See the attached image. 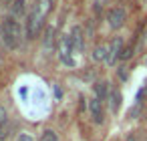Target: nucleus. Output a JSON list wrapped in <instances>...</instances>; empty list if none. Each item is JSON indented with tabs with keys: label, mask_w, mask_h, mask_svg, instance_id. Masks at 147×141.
<instances>
[{
	"label": "nucleus",
	"mask_w": 147,
	"mask_h": 141,
	"mask_svg": "<svg viewBox=\"0 0 147 141\" xmlns=\"http://www.w3.org/2000/svg\"><path fill=\"white\" fill-rule=\"evenodd\" d=\"M8 131H10V121H6V123L0 125V141H4L8 137Z\"/></svg>",
	"instance_id": "nucleus-13"
},
{
	"label": "nucleus",
	"mask_w": 147,
	"mask_h": 141,
	"mask_svg": "<svg viewBox=\"0 0 147 141\" xmlns=\"http://www.w3.org/2000/svg\"><path fill=\"white\" fill-rule=\"evenodd\" d=\"M93 59L95 61H107V47H97L93 51Z\"/></svg>",
	"instance_id": "nucleus-11"
},
{
	"label": "nucleus",
	"mask_w": 147,
	"mask_h": 141,
	"mask_svg": "<svg viewBox=\"0 0 147 141\" xmlns=\"http://www.w3.org/2000/svg\"><path fill=\"white\" fill-rule=\"evenodd\" d=\"M69 38H71L73 51H75V53H81V51H83V47H85V40H83V28H81V26H73V30H71Z\"/></svg>",
	"instance_id": "nucleus-7"
},
{
	"label": "nucleus",
	"mask_w": 147,
	"mask_h": 141,
	"mask_svg": "<svg viewBox=\"0 0 147 141\" xmlns=\"http://www.w3.org/2000/svg\"><path fill=\"white\" fill-rule=\"evenodd\" d=\"M59 59L61 63H65L67 67H73L75 61H73V45H71V38L69 34H63L59 38Z\"/></svg>",
	"instance_id": "nucleus-3"
},
{
	"label": "nucleus",
	"mask_w": 147,
	"mask_h": 141,
	"mask_svg": "<svg viewBox=\"0 0 147 141\" xmlns=\"http://www.w3.org/2000/svg\"><path fill=\"white\" fill-rule=\"evenodd\" d=\"M121 53H123V40L117 36L111 40V45L107 47V63L109 65H115L117 59H121Z\"/></svg>",
	"instance_id": "nucleus-5"
},
{
	"label": "nucleus",
	"mask_w": 147,
	"mask_h": 141,
	"mask_svg": "<svg viewBox=\"0 0 147 141\" xmlns=\"http://www.w3.org/2000/svg\"><path fill=\"white\" fill-rule=\"evenodd\" d=\"M53 8V0H36L32 4L28 16H26V38L32 40L38 36L40 28H42V22L47 18V14L51 12Z\"/></svg>",
	"instance_id": "nucleus-1"
},
{
	"label": "nucleus",
	"mask_w": 147,
	"mask_h": 141,
	"mask_svg": "<svg viewBox=\"0 0 147 141\" xmlns=\"http://www.w3.org/2000/svg\"><path fill=\"white\" fill-rule=\"evenodd\" d=\"M89 111H91V119H93L97 125H101L103 119H105V113H103V103H101L97 97H93V99L89 101Z\"/></svg>",
	"instance_id": "nucleus-6"
},
{
	"label": "nucleus",
	"mask_w": 147,
	"mask_h": 141,
	"mask_svg": "<svg viewBox=\"0 0 147 141\" xmlns=\"http://www.w3.org/2000/svg\"><path fill=\"white\" fill-rule=\"evenodd\" d=\"M0 34H2L4 45H6L10 51H14V49H18V47H20L22 30H20V24H18V20H16V18H12V16L4 18V20H2V24H0Z\"/></svg>",
	"instance_id": "nucleus-2"
},
{
	"label": "nucleus",
	"mask_w": 147,
	"mask_h": 141,
	"mask_svg": "<svg viewBox=\"0 0 147 141\" xmlns=\"http://www.w3.org/2000/svg\"><path fill=\"white\" fill-rule=\"evenodd\" d=\"M125 20H127V12L123 10V8H111L109 12H107V22H109V26L113 28V30H119L123 24H125Z\"/></svg>",
	"instance_id": "nucleus-4"
},
{
	"label": "nucleus",
	"mask_w": 147,
	"mask_h": 141,
	"mask_svg": "<svg viewBox=\"0 0 147 141\" xmlns=\"http://www.w3.org/2000/svg\"><path fill=\"white\" fill-rule=\"evenodd\" d=\"M95 97L103 103V101L109 97V85H107V83H97V85H95Z\"/></svg>",
	"instance_id": "nucleus-9"
},
{
	"label": "nucleus",
	"mask_w": 147,
	"mask_h": 141,
	"mask_svg": "<svg viewBox=\"0 0 147 141\" xmlns=\"http://www.w3.org/2000/svg\"><path fill=\"white\" fill-rule=\"evenodd\" d=\"M53 34H55V30L49 28V30H47V36H45V49H47V51H51V47H53Z\"/></svg>",
	"instance_id": "nucleus-14"
},
{
	"label": "nucleus",
	"mask_w": 147,
	"mask_h": 141,
	"mask_svg": "<svg viewBox=\"0 0 147 141\" xmlns=\"http://www.w3.org/2000/svg\"><path fill=\"white\" fill-rule=\"evenodd\" d=\"M40 141H59V135L53 131V129H45L40 133Z\"/></svg>",
	"instance_id": "nucleus-12"
},
{
	"label": "nucleus",
	"mask_w": 147,
	"mask_h": 141,
	"mask_svg": "<svg viewBox=\"0 0 147 141\" xmlns=\"http://www.w3.org/2000/svg\"><path fill=\"white\" fill-rule=\"evenodd\" d=\"M107 99H109L111 111H113V113H117V109H119V101H121V95H119L117 91H113V89H111V91H109V97H107Z\"/></svg>",
	"instance_id": "nucleus-10"
},
{
	"label": "nucleus",
	"mask_w": 147,
	"mask_h": 141,
	"mask_svg": "<svg viewBox=\"0 0 147 141\" xmlns=\"http://www.w3.org/2000/svg\"><path fill=\"white\" fill-rule=\"evenodd\" d=\"M131 55H133V47H127V49H123L121 59H123V61H127V59H131Z\"/></svg>",
	"instance_id": "nucleus-15"
},
{
	"label": "nucleus",
	"mask_w": 147,
	"mask_h": 141,
	"mask_svg": "<svg viewBox=\"0 0 147 141\" xmlns=\"http://www.w3.org/2000/svg\"><path fill=\"white\" fill-rule=\"evenodd\" d=\"M26 14V0H12L10 2V16L18 18Z\"/></svg>",
	"instance_id": "nucleus-8"
},
{
	"label": "nucleus",
	"mask_w": 147,
	"mask_h": 141,
	"mask_svg": "<svg viewBox=\"0 0 147 141\" xmlns=\"http://www.w3.org/2000/svg\"><path fill=\"white\" fill-rule=\"evenodd\" d=\"M8 121V115H6V109L2 107V105H0V125H2V123H6Z\"/></svg>",
	"instance_id": "nucleus-16"
}]
</instances>
